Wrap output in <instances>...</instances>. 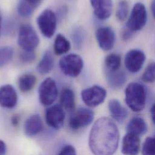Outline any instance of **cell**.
<instances>
[{"label":"cell","instance_id":"1","mask_svg":"<svg viewBox=\"0 0 155 155\" xmlns=\"http://www.w3.org/2000/svg\"><path fill=\"white\" fill-rule=\"evenodd\" d=\"M119 142V130L113 120L102 117L94 122L89 136V147L94 155H113Z\"/></svg>","mask_w":155,"mask_h":155},{"label":"cell","instance_id":"2","mask_svg":"<svg viewBox=\"0 0 155 155\" xmlns=\"http://www.w3.org/2000/svg\"><path fill=\"white\" fill-rule=\"evenodd\" d=\"M147 99L145 87L139 83H130L125 90V101L127 106L134 112H139L143 110Z\"/></svg>","mask_w":155,"mask_h":155},{"label":"cell","instance_id":"3","mask_svg":"<svg viewBox=\"0 0 155 155\" xmlns=\"http://www.w3.org/2000/svg\"><path fill=\"white\" fill-rule=\"evenodd\" d=\"M59 66L64 74L75 78L81 73L84 67V62L79 55L71 53L60 59Z\"/></svg>","mask_w":155,"mask_h":155},{"label":"cell","instance_id":"4","mask_svg":"<svg viewBox=\"0 0 155 155\" xmlns=\"http://www.w3.org/2000/svg\"><path fill=\"white\" fill-rule=\"evenodd\" d=\"M18 43L24 51H34L38 47L39 43V38L31 25L23 24L20 27Z\"/></svg>","mask_w":155,"mask_h":155},{"label":"cell","instance_id":"5","mask_svg":"<svg viewBox=\"0 0 155 155\" xmlns=\"http://www.w3.org/2000/svg\"><path fill=\"white\" fill-rule=\"evenodd\" d=\"M147 12L145 5L141 2L135 4L131 10L126 27L133 32L140 30L146 24Z\"/></svg>","mask_w":155,"mask_h":155},{"label":"cell","instance_id":"6","mask_svg":"<svg viewBox=\"0 0 155 155\" xmlns=\"http://www.w3.org/2000/svg\"><path fill=\"white\" fill-rule=\"evenodd\" d=\"M38 93L41 104L44 106L51 105L58 96V88L54 80L51 78L45 79L39 87Z\"/></svg>","mask_w":155,"mask_h":155},{"label":"cell","instance_id":"7","mask_svg":"<svg viewBox=\"0 0 155 155\" xmlns=\"http://www.w3.org/2000/svg\"><path fill=\"white\" fill-rule=\"evenodd\" d=\"M38 26L46 38L52 37L56 29V16L55 13L50 9L44 10L37 18Z\"/></svg>","mask_w":155,"mask_h":155},{"label":"cell","instance_id":"8","mask_svg":"<svg viewBox=\"0 0 155 155\" xmlns=\"http://www.w3.org/2000/svg\"><path fill=\"white\" fill-rule=\"evenodd\" d=\"M107 91L99 85H93L84 89L81 92L83 102L90 107H95L101 104L105 100Z\"/></svg>","mask_w":155,"mask_h":155},{"label":"cell","instance_id":"9","mask_svg":"<svg viewBox=\"0 0 155 155\" xmlns=\"http://www.w3.org/2000/svg\"><path fill=\"white\" fill-rule=\"evenodd\" d=\"M94 119V112L90 108L80 107L69 119L68 125L73 130L84 128L90 125Z\"/></svg>","mask_w":155,"mask_h":155},{"label":"cell","instance_id":"10","mask_svg":"<svg viewBox=\"0 0 155 155\" xmlns=\"http://www.w3.org/2000/svg\"><path fill=\"white\" fill-rule=\"evenodd\" d=\"M145 61L144 52L139 49H131L125 54L124 65L130 72L137 73L142 68Z\"/></svg>","mask_w":155,"mask_h":155},{"label":"cell","instance_id":"11","mask_svg":"<svg viewBox=\"0 0 155 155\" xmlns=\"http://www.w3.org/2000/svg\"><path fill=\"white\" fill-rule=\"evenodd\" d=\"M45 119L50 127L56 130L61 128L65 120V112L63 107L59 104L49 107L45 110Z\"/></svg>","mask_w":155,"mask_h":155},{"label":"cell","instance_id":"12","mask_svg":"<svg viewBox=\"0 0 155 155\" xmlns=\"http://www.w3.org/2000/svg\"><path fill=\"white\" fill-rule=\"evenodd\" d=\"M96 39L99 47L104 51L111 50L116 41L115 33L110 27H101L97 29Z\"/></svg>","mask_w":155,"mask_h":155},{"label":"cell","instance_id":"13","mask_svg":"<svg viewBox=\"0 0 155 155\" xmlns=\"http://www.w3.org/2000/svg\"><path fill=\"white\" fill-rule=\"evenodd\" d=\"M139 136L127 133L123 137L121 151L124 155H137L140 151Z\"/></svg>","mask_w":155,"mask_h":155},{"label":"cell","instance_id":"14","mask_svg":"<svg viewBox=\"0 0 155 155\" xmlns=\"http://www.w3.org/2000/svg\"><path fill=\"white\" fill-rule=\"evenodd\" d=\"M18 102L17 93L13 86L6 84L0 87V105L7 108L15 107Z\"/></svg>","mask_w":155,"mask_h":155},{"label":"cell","instance_id":"15","mask_svg":"<svg viewBox=\"0 0 155 155\" xmlns=\"http://www.w3.org/2000/svg\"><path fill=\"white\" fill-rule=\"evenodd\" d=\"M95 16L101 20L110 18L113 10L112 0H90Z\"/></svg>","mask_w":155,"mask_h":155},{"label":"cell","instance_id":"16","mask_svg":"<svg viewBox=\"0 0 155 155\" xmlns=\"http://www.w3.org/2000/svg\"><path fill=\"white\" fill-rule=\"evenodd\" d=\"M43 123L40 115L33 114L30 116L24 123V133L27 136H35L43 130Z\"/></svg>","mask_w":155,"mask_h":155},{"label":"cell","instance_id":"17","mask_svg":"<svg viewBox=\"0 0 155 155\" xmlns=\"http://www.w3.org/2000/svg\"><path fill=\"white\" fill-rule=\"evenodd\" d=\"M108 109L112 117L118 122H124L128 116L127 110L116 99H111L109 101Z\"/></svg>","mask_w":155,"mask_h":155},{"label":"cell","instance_id":"18","mask_svg":"<svg viewBox=\"0 0 155 155\" xmlns=\"http://www.w3.org/2000/svg\"><path fill=\"white\" fill-rule=\"evenodd\" d=\"M106 79L108 85L113 88L117 89L124 85L127 80L125 73L122 70L115 71H105Z\"/></svg>","mask_w":155,"mask_h":155},{"label":"cell","instance_id":"19","mask_svg":"<svg viewBox=\"0 0 155 155\" xmlns=\"http://www.w3.org/2000/svg\"><path fill=\"white\" fill-rule=\"evenodd\" d=\"M126 130L127 133L140 136L146 133L147 131V125L142 117L135 116L131 118L128 123Z\"/></svg>","mask_w":155,"mask_h":155},{"label":"cell","instance_id":"20","mask_svg":"<svg viewBox=\"0 0 155 155\" xmlns=\"http://www.w3.org/2000/svg\"><path fill=\"white\" fill-rule=\"evenodd\" d=\"M54 58L51 52L46 51L37 66L38 71L41 74H46L50 73L54 66Z\"/></svg>","mask_w":155,"mask_h":155},{"label":"cell","instance_id":"21","mask_svg":"<svg viewBox=\"0 0 155 155\" xmlns=\"http://www.w3.org/2000/svg\"><path fill=\"white\" fill-rule=\"evenodd\" d=\"M60 103L63 108L67 111H73L75 107V97L73 90L69 88H64L60 94Z\"/></svg>","mask_w":155,"mask_h":155},{"label":"cell","instance_id":"22","mask_svg":"<svg viewBox=\"0 0 155 155\" xmlns=\"http://www.w3.org/2000/svg\"><path fill=\"white\" fill-rule=\"evenodd\" d=\"M71 48L70 41L62 34H58L54 42V52L57 55L67 53Z\"/></svg>","mask_w":155,"mask_h":155},{"label":"cell","instance_id":"23","mask_svg":"<svg viewBox=\"0 0 155 155\" xmlns=\"http://www.w3.org/2000/svg\"><path fill=\"white\" fill-rule=\"evenodd\" d=\"M36 82V76L30 73L24 74L18 79V84L20 90L22 92H28L32 90Z\"/></svg>","mask_w":155,"mask_h":155},{"label":"cell","instance_id":"24","mask_svg":"<svg viewBox=\"0 0 155 155\" xmlns=\"http://www.w3.org/2000/svg\"><path fill=\"white\" fill-rule=\"evenodd\" d=\"M104 65L105 71H115L120 70L121 66V58L116 53L108 54L105 59Z\"/></svg>","mask_w":155,"mask_h":155},{"label":"cell","instance_id":"25","mask_svg":"<svg viewBox=\"0 0 155 155\" xmlns=\"http://www.w3.org/2000/svg\"><path fill=\"white\" fill-rule=\"evenodd\" d=\"M13 48L9 46L0 47V68L8 64L13 58Z\"/></svg>","mask_w":155,"mask_h":155},{"label":"cell","instance_id":"26","mask_svg":"<svg viewBox=\"0 0 155 155\" xmlns=\"http://www.w3.org/2000/svg\"><path fill=\"white\" fill-rule=\"evenodd\" d=\"M85 32L81 27L76 28L72 33V40L78 48H80L82 47L84 41L85 40Z\"/></svg>","mask_w":155,"mask_h":155},{"label":"cell","instance_id":"27","mask_svg":"<svg viewBox=\"0 0 155 155\" xmlns=\"http://www.w3.org/2000/svg\"><path fill=\"white\" fill-rule=\"evenodd\" d=\"M142 80L147 83L155 82V62H152L147 65L142 75Z\"/></svg>","mask_w":155,"mask_h":155},{"label":"cell","instance_id":"28","mask_svg":"<svg viewBox=\"0 0 155 155\" xmlns=\"http://www.w3.org/2000/svg\"><path fill=\"white\" fill-rule=\"evenodd\" d=\"M129 12L128 4L125 0L120 1L117 7L116 16L117 19L120 21H124L127 18Z\"/></svg>","mask_w":155,"mask_h":155},{"label":"cell","instance_id":"29","mask_svg":"<svg viewBox=\"0 0 155 155\" xmlns=\"http://www.w3.org/2000/svg\"><path fill=\"white\" fill-rule=\"evenodd\" d=\"M142 154V155H155V136L146 138L143 143Z\"/></svg>","mask_w":155,"mask_h":155},{"label":"cell","instance_id":"30","mask_svg":"<svg viewBox=\"0 0 155 155\" xmlns=\"http://www.w3.org/2000/svg\"><path fill=\"white\" fill-rule=\"evenodd\" d=\"M17 10L20 16L24 18H28L33 14L35 8L28 5L22 0H20L18 4Z\"/></svg>","mask_w":155,"mask_h":155},{"label":"cell","instance_id":"31","mask_svg":"<svg viewBox=\"0 0 155 155\" xmlns=\"http://www.w3.org/2000/svg\"><path fill=\"white\" fill-rule=\"evenodd\" d=\"M36 54L34 51H23L19 55L20 60L24 63H30L34 61Z\"/></svg>","mask_w":155,"mask_h":155},{"label":"cell","instance_id":"32","mask_svg":"<svg viewBox=\"0 0 155 155\" xmlns=\"http://www.w3.org/2000/svg\"><path fill=\"white\" fill-rule=\"evenodd\" d=\"M57 155H76V151L72 145H66L62 147Z\"/></svg>","mask_w":155,"mask_h":155},{"label":"cell","instance_id":"33","mask_svg":"<svg viewBox=\"0 0 155 155\" xmlns=\"http://www.w3.org/2000/svg\"><path fill=\"white\" fill-rule=\"evenodd\" d=\"M22 1L35 9L41 4L42 1V0H22Z\"/></svg>","mask_w":155,"mask_h":155},{"label":"cell","instance_id":"34","mask_svg":"<svg viewBox=\"0 0 155 155\" xmlns=\"http://www.w3.org/2000/svg\"><path fill=\"white\" fill-rule=\"evenodd\" d=\"M133 31H131V30H130L129 29L126 28V29L125 30H124L123 32H122V38H123V39L126 40V41L129 39L130 38H131V36L133 35Z\"/></svg>","mask_w":155,"mask_h":155},{"label":"cell","instance_id":"35","mask_svg":"<svg viewBox=\"0 0 155 155\" xmlns=\"http://www.w3.org/2000/svg\"><path fill=\"white\" fill-rule=\"evenodd\" d=\"M11 122H12V124L15 126V127H16L19 125V116L18 114H14L11 117Z\"/></svg>","mask_w":155,"mask_h":155},{"label":"cell","instance_id":"36","mask_svg":"<svg viewBox=\"0 0 155 155\" xmlns=\"http://www.w3.org/2000/svg\"><path fill=\"white\" fill-rule=\"evenodd\" d=\"M7 151V147L5 142L0 140V155H5Z\"/></svg>","mask_w":155,"mask_h":155},{"label":"cell","instance_id":"37","mask_svg":"<svg viewBox=\"0 0 155 155\" xmlns=\"http://www.w3.org/2000/svg\"><path fill=\"white\" fill-rule=\"evenodd\" d=\"M150 113H151V116L152 120H153V123L155 125V102L153 104V105L151 107Z\"/></svg>","mask_w":155,"mask_h":155},{"label":"cell","instance_id":"38","mask_svg":"<svg viewBox=\"0 0 155 155\" xmlns=\"http://www.w3.org/2000/svg\"><path fill=\"white\" fill-rule=\"evenodd\" d=\"M150 7H151V11L152 15L155 19V0H153L151 1Z\"/></svg>","mask_w":155,"mask_h":155},{"label":"cell","instance_id":"39","mask_svg":"<svg viewBox=\"0 0 155 155\" xmlns=\"http://www.w3.org/2000/svg\"><path fill=\"white\" fill-rule=\"evenodd\" d=\"M1 25H2V15H1V12L0 10V34H1Z\"/></svg>","mask_w":155,"mask_h":155}]
</instances>
